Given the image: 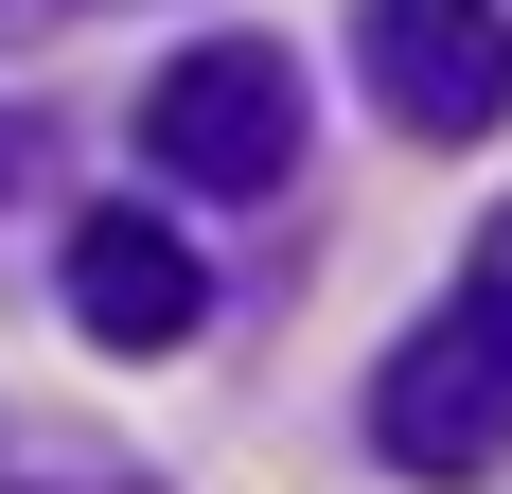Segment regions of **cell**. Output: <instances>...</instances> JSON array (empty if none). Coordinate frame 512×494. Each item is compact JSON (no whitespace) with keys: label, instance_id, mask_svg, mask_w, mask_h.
Instances as JSON below:
<instances>
[{"label":"cell","instance_id":"8992f818","mask_svg":"<svg viewBox=\"0 0 512 494\" xmlns=\"http://www.w3.org/2000/svg\"><path fill=\"white\" fill-rule=\"evenodd\" d=\"M18 159H36V142H18V124H0V177H18Z\"/></svg>","mask_w":512,"mask_h":494},{"label":"cell","instance_id":"3957f363","mask_svg":"<svg viewBox=\"0 0 512 494\" xmlns=\"http://www.w3.org/2000/svg\"><path fill=\"white\" fill-rule=\"evenodd\" d=\"M354 71H371V106H389L407 142L512 124V18H495V0H371V18H354Z\"/></svg>","mask_w":512,"mask_h":494},{"label":"cell","instance_id":"5b68a950","mask_svg":"<svg viewBox=\"0 0 512 494\" xmlns=\"http://www.w3.org/2000/svg\"><path fill=\"white\" fill-rule=\"evenodd\" d=\"M460 300H477V318H512V212L477 230V265H460Z\"/></svg>","mask_w":512,"mask_h":494},{"label":"cell","instance_id":"6da1fadb","mask_svg":"<svg viewBox=\"0 0 512 494\" xmlns=\"http://www.w3.org/2000/svg\"><path fill=\"white\" fill-rule=\"evenodd\" d=\"M142 159L195 177V195H283V177H301V53H265V36L177 53L142 89Z\"/></svg>","mask_w":512,"mask_h":494},{"label":"cell","instance_id":"7a4b0ae2","mask_svg":"<svg viewBox=\"0 0 512 494\" xmlns=\"http://www.w3.org/2000/svg\"><path fill=\"white\" fill-rule=\"evenodd\" d=\"M371 442L407 459V477H477V459H512V318L442 300V318L371 371Z\"/></svg>","mask_w":512,"mask_h":494},{"label":"cell","instance_id":"277c9868","mask_svg":"<svg viewBox=\"0 0 512 494\" xmlns=\"http://www.w3.org/2000/svg\"><path fill=\"white\" fill-rule=\"evenodd\" d=\"M53 283H71V318H89L106 353H177V336L212 318V265H195L177 212H71Z\"/></svg>","mask_w":512,"mask_h":494}]
</instances>
